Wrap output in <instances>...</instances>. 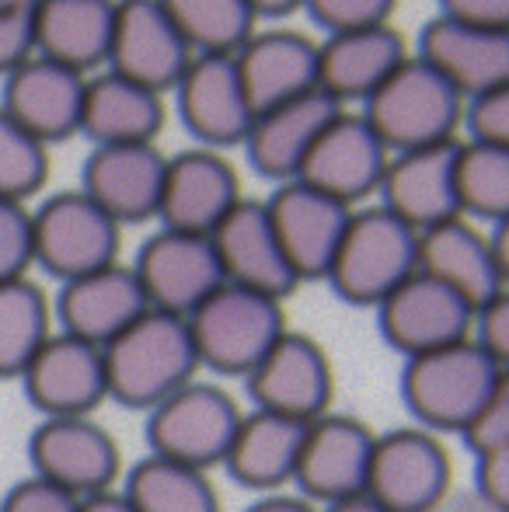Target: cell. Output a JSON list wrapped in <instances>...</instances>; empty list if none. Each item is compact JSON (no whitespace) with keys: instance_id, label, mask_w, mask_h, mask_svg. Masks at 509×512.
Here are the masks:
<instances>
[{"instance_id":"cell-48","label":"cell","mask_w":509,"mask_h":512,"mask_svg":"<svg viewBox=\"0 0 509 512\" xmlns=\"http://www.w3.org/2000/svg\"><path fill=\"white\" fill-rule=\"evenodd\" d=\"M433 512H499V509H492L478 492H457V495L450 492L447 499L440 502V509H433Z\"/></svg>"},{"instance_id":"cell-7","label":"cell","mask_w":509,"mask_h":512,"mask_svg":"<svg viewBox=\"0 0 509 512\" xmlns=\"http://www.w3.org/2000/svg\"><path fill=\"white\" fill-rule=\"evenodd\" d=\"M35 265L60 283L119 262L123 227L84 192H60L32 213Z\"/></svg>"},{"instance_id":"cell-17","label":"cell","mask_w":509,"mask_h":512,"mask_svg":"<svg viewBox=\"0 0 509 512\" xmlns=\"http://www.w3.org/2000/svg\"><path fill=\"white\" fill-rule=\"evenodd\" d=\"M464 140V136H461ZM461 140L391 154L381 182V206L412 230H429L461 213L457 196V154Z\"/></svg>"},{"instance_id":"cell-39","label":"cell","mask_w":509,"mask_h":512,"mask_svg":"<svg viewBox=\"0 0 509 512\" xmlns=\"http://www.w3.org/2000/svg\"><path fill=\"white\" fill-rule=\"evenodd\" d=\"M398 0H304V11L325 28L328 35L353 32V28L384 25L391 21Z\"/></svg>"},{"instance_id":"cell-33","label":"cell","mask_w":509,"mask_h":512,"mask_svg":"<svg viewBox=\"0 0 509 512\" xmlns=\"http://www.w3.org/2000/svg\"><path fill=\"white\" fill-rule=\"evenodd\" d=\"M119 492L136 512H220L210 474L150 453L126 474Z\"/></svg>"},{"instance_id":"cell-12","label":"cell","mask_w":509,"mask_h":512,"mask_svg":"<svg viewBox=\"0 0 509 512\" xmlns=\"http://www.w3.org/2000/svg\"><path fill=\"white\" fill-rule=\"evenodd\" d=\"M255 408L272 415L314 422L328 415L335 394V373L328 352L311 335L286 331L265 359L245 377Z\"/></svg>"},{"instance_id":"cell-46","label":"cell","mask_w":509,"mask_h":512,"mask_svg":"<svg viewBox=\"0 0 509 512\" xmlns=\"http://www.w3.org/2000/svg\"><path fill=\"white\" fill-rule=\"evenodd\" d=\"M436 7H440L436 14H443V18L509 32V0H436Z\"/></svg>"},{"instance_id":"cell-51","label":"cell","mask_w":509,"mask_h":512,"mask_svg":"<svg viewBox=\"0 0 509 512\" xmlns=\"http://www.w3.org/2000/svg\"><path fill=\"white\" fill-rule=\"evenodd\" d=\"M255 7L258 18H286V14L300 11L304 0H248Z\"/></svg>"},{"instance_id":"cell-50","label":"cell","mask_w":509,"mask_h":512,"mask_svg":"<svg viewBox=\"0 0 509 512\" xmlns=\"http://www.w3.org/2000/svg\"><path fill=\"white\" fill-rule=\"evenodd\" d=\"M492 241V251H496V262H499V272H503V283L509 286V220L496 223L489 234Z\"/></svg>"},{"instance_id":"cell-19","label":"cell","mask_w":509,"mask_h":512,"mask_svg":"<svg viewBox=\"0 0 509 512\" xmlns=\"http://www.w3.org/2000/svg\"><path fill=\"white\" fill-rule=\"evenodd\" d=\"M178 91V112L189 133L210 147H234L252 133L255 108L241 84L238 60L227 53H199L185 67Z\"/></svg>"},{"instance_id":"cell-32","label":"cell","mask_w":509,"mask_h":512,"mask_svg":"<svg viewBox=\"0 0 509 512\" xmlns=\"http://www.w3.org/2000/svg\"><path fill=\"white\" fill-rule=\"evenodd\" d=\"M164 122L161 95L136 81H126L119 74H102L88 81L84 91L81 129L98 143H150Z\"/></svg>"},{"instance_id":"cell-3","label":"cell","mask_w":509,"mask_h":512,"mask_svg":"<svg viewBox=\"0 0 509 512\" xmlns=\"http://www.w3.org/2000/svg\"><path fill=\"white\" fill-rule=\"evenodd\" d=\"M499 366L475 338L405 359L401 398L408 415L429 432H464L499 380Z\"/></svg>"},{"instance_id":"cell-5","label":"cell","mask_w":509,"mask_h":512,"mask_svg":"<svg viewBox=\"0 0 509 512\" xmlns=\"http://www.w3.org/2000/svg\"><path fill=\"white\" fill-rule=\"evenodd\" d=\"M192 342L203 370L220 377H241L255 370L265 352L286 335L283 300L245 286L224 283L206 304H199L189 317Z\"/></svg>"},{"instance_id":"cell-10","label":"cell","mask_w":509,"mask_h":512,"mask_svg":"<svg viewBox=\"0 0 509 512\" xmlns=\"http://www.w3.org/2000/svg\"><path fill=\"white\" fill-rule=\"evenodd\" d=\"M387 161H391V150L370 129V122L353 108H342L314 140L307 161L300 164L297 182L356 209L381 192Z\"/></svg>"},{"instance_id":"cell-42","label":"cell","mask_w":509,"mask_h":512,"mask_svg":"<svg viewBox=\"0 0 509 512\" xmlns=\"http://www.w3.org/2000/svg\"><path fill=\"white\" fill-rule=\"evenodd\" d=\"M81 502L77 495L63 492V488L49 485L42 478H25L4 495L0 502V512H81Z\"/></svg>"},{"instance_id":"cell-41","label":"cell","mask_w":509,"mask_h":512,"mask_svg":"<svg viewBox=\"0 0 509 512\" xmlns=\"http://www.w3.org/2000/svg\"><path fill=\"white\" fill-rule=\"evenodd\" d=\"M464 133H468V140L509 150V81L489 95L471 98L464 108Z\"/></svg>"},{"instance_id":"cell-30","label":"cell","mask_w":509,"mask_h":512,"mask_svg":"<svg viewBox=\"0 0 509 512\" xmlns=\"http://www.w3.org/2000/svg\"><path fill=\"white\" fill-rule=\"evenodd\" d=\"M35 56L88 74L109 63L116 0H35Z\"/></svg>"},{"instance_id":"cell-34","label":"cell","mask_w":509,"mask_h":512,"mask_svg":"<svg viewBox=\"0 0 509 512\" xmlns=\"http://www.w3.org/2000/svg\"><path fill=\"white\" fill-rule=\"evenodd\" d=\"M53 338L46 293L32 279L0 283V380L28 370L42 345Z\"/></svg>"},{"instance_id":"cell-22","label":"cell","mask_w":509,"mask_h":512,"mask_svg":"<svg viewBox=\"0 0 509 512\" xmlns=\"http://www.w3.org/2000/svg\"><path fill=\"white\" fill-rule=\"evenodd\" d=\"M210 241L217 248L227 283L276 300L290 297L300 286V279L293 276L290 262L283 255V244L272 230L269 209L258 199H241L210 234Z\"/></svg>"},{"instance_id":"cell-6","label":"cell","mask_w":509,"mask_h":512,"mask_svg":"<svg viewBox=\"0 0 509 512\" xmlns=\"http://www.w3.org/2000/svg\"><path fill=\"white\" fill-rule=\"evenodd\" d=\"M238 425L241 408L224 387L192 380L147 411L143 436H147L150 457L210 471L227 460Z\"/></svg>"},{"instance_id":"cell-16","label":"cell","mask_w":509,"mask_h":512,"mask_svg":"<svg viewBox=\"0 0 509 512\" xmlns=\"http://www.w3.org/2000/svg\"><path fill=\"white\" fill-rule=\"evenodd\" d=\"M192 49L161 7V0H119L112 28V74L136 81L150 91H168L182 81Z\"/></svg>"},{"instance_id":"cell-52","label":"cell","mask_w":509,"mask_h":512,"mask_svg":"<svg viewBox=\"0 0 509 512\" xmlns=\"http://www.w3.org/2000/svg\"><path fill=\"white\" fill-rule=\"evenodd\" d=\"M321 512H387L381 502H374L367 492H360V495H349V499H339V502H332V506H325Z\"/></svg>"},{"instance_id":"cell-11","label":"cell","mask_w":509,"mask_h":512,"mask_svg":"<svg viewBox=\"0 0 509 512\" xmlns=\"http://www.w3.org/2000/svg\"><path fill=\"white\" fill-rule=\"evenodd\" d=\"M133 272L140 279L150 310L178 317H189L227 283L210 237L182 234V230L168 227L143 244Z\"/></svg>"},{"instance_id":"cell-47","label":"cell","mask_w":509,"mask_h":512,"mask_svg":"<svg viewBox=\"0 0 509 512\" xmlns=\"http://www.w3.org/2000/svg\"><path fill=\"white\" fill-rule=\"evenodd\" d=\"M245 512H321V509H314V502L297 499V495H265V499H258Z\"/></svg>"},{"instance_id":"cell-44","label":"cell","mask_w":509,"mask_h":512,"mask_svg":"<svg viewBox=\"0 0 509 512\" xmlns=\"http://www.w3.org/2000/svg\"><path fill=\"white\" fill-rule=\"evenodd\" d=\"M35 56L32 11H0V74H14Z\"/></svg>"},{"instance_id":"cell-29","label":"cell","mask_w":509,"mask_h":512,"mask_svg":"<svg viewBox=\"0 0 509 512\" xmlns=\"http://www.w3.org/2000/svg\"><path fill=\"white\" fill-rule=\"evenodd\" d=\"M234 60L255 115L307 91H318V42L297 28L255 32L234 53Z\"/></svg>"},{"instance_id":"cell-14","label":"cell","mask_w":509,"mask_h":512,"mask_svg":"<svg viewBox=\"0 0 509 512\" xmlns=\"http://www.w3.org/2000/svg\"><path fill=\"white\" fill-rule=\"evenodd\" d=\"M374 439L370 425L353 415L328 411L314 418L304 432L293 485L304 492L307 502H321V506L367 492Z\"/></svg>"},{"instance_id":"cell-49","label":"cell","mask_w":509,"mask_h":512,"mask_svg":"<svg viewBox=\"0 0 509 512\" xmlns=\"http://www.w3.org/2000/svg\"><path fill=\"white\" fill-rule=\"evenodd\" d=\"M81 512H136V509L129 506L126 495L119 492V488H109V492L84 499V502H81Z\"/></svg>"},{"instance_id":"cell-25","label":"cell","mask_w":509,"mask_h":512,"mask_svg":"<svg viewBox=\"0 0 509 512\" xmlns=\"http://www.w3.org/2000/svg\"><path fill=\"white\" fill-rule=\"evenodd\" d=\"M84 91H88L84 74L46 60V56H32L14 74H7L4 105L0 108L21 129H28L35 140L49 143L81 129Z\"/></svg>"},{"instance_id":"cell-9","label":"cell","mask_w":509,"mask_h":512,"mask_svg":"<svg viewBox=\"0 0 509 512\" xmlns=\"http://www.w3.org/2000/svg\"><path fill=\"white\" fill-rule=\"evenodd\" d=\"M32 474L77 499H91L116 488L123 453L105 425L95 418H42L28 439Z\"/></svg>"},{"instance_id":"cell-26","label":"cell","mask_w":509,"mask_h":512,"mask_svg":"<svg viewBox=\"0 0 509 512\" xmlns=\"http://www.w3.org/2000/svg\"><path fill=\"white\" fill-rule=\"evenodd\" d=\"M339 112L342 105L335 98H328L321 88L258 112L252 133L245 140L252 168L276 185L293 182L300 175V164L311 154L314 140L321 136V129Z\"/></svg>"},{"instance_id":"cell-24","label":"cell","mask_w":509,"mask_h":512,"mask_svg":"<svg viewBox=\"0 0 509 512\" xmlns=\"http://www.w3.org/2000/svg\"><path fill=\"white\" fill-rule=\"evenodd\" d=\"M164 171L168 157L154 143H112L88 157L81 192L102 206L119 227L140 223L161 209Z\"/></svg>"},{"instance_id":"cell-45","label":"cell","mask_w":509,"mask_h":512,"mask_svg":"<svg viewBox=\"0 0 509 512\" xmlns=\"http://www.w3.org/2000/svg\"><path fill=\"white\" fill-rule=\"evenodd\" d=\"M475 492L489 502L492 509L509 512V446L489 450L475 457Z\"/></svg>"},{"instance_id":"cell-20","label":"cell","mask_w":509,"mask_h":512,"mask_svg":"<svg viewBox=\"0 0 509 512\" xmlns=\"http://www.w3.org/2000/svg\"><path fill=\"white\" fill-rule=\"evenodd\" d=\"M419 60L440 70L464 102L489 95L499 84L509 81V32L506 28L464 25V21L433 14L419 28L412 49Z\"/></svg>"},{"instance_id":"cell-28","label":"cell","mask_w":509,"mask_h":512,"mask_svg":"<svg viewBox=\"0 0 509 512\" xmlns=\"http://www.w3.org/2000/svg\"><path fill=\"white\" fill-rule=\"evenodd\" d=\"M147 310L150 304L143 297L136 272L119 262L63 283L60 300H56L63 335H74L88 345H98V349H105L112 338L123 335Z\"/></svg>"},{"instance_id":"cell-23","label":"cell","mask_w":509,"mask_h":512,"mask_svg":"<svg viewBox=\"0 0 509 512\" xmlns=\"http://www.w3.org/2000/svg\"><path fill=\"white\" fill-rule=\"evenodd\" d=\"M241 199L238 171L224 157L213 150H185L168 161L157 216L168 230L210 237Z\"/></svg>"},{"instance_id":"cell-27","label":"cell","mask_w":509,"mask_h":512,"mask_svg":"<svg viewBox=\"0 0 509 512\" xmlns=\"http://www.w3.org/2000/svg\"><path fill=\"white\" fill-rule=\"evenodd\" d=\"M419 272L450 286L457 297L475 307V314L506 290L489 234L478 230V223L468 216H454V220L422 230Z\"/></svg>"},{"instance_id":"cell-40","label":"cell","mask_w":509,"mask_h":512,"mask_svg":"<svg viewBox=\"0 0 509 512\" xmlns=\"http://www.w3.org/2000/svg\"><path fill=\"white\" fill-rule=\"evenodd\" d=\"M461 436L475 457H482V453H489V450H499V446H509V370L499 373L489 401H485L482 411L475 415V422H471Z\"/></svg>"},{"instance_id":"cell-13","label":"cell","mask_w":509,"mask_h":512,"mask_svg":"<svg viewBox=\"0 0 509 512\" xmlns=\"http://www.w3.org/2000/svg\"><path fill=\"white\" fill-rule=\"evenodd\" d=\"M377 328L384 342L405 359L443 349L475 331V307L440 279L415 272L387 300L377 304Z\"/></svg>"},{"instance_id":"cell-18","label":"cell","mask_w":509,"mask_h":512,"mask_svg":"<svg viewBox=\"0 0 509 512\" xmlns=\"http://www.w3.org/2000/svg\"><path fill=\"white\" fill-rule=\"evenodd\" d=\"M21 384L42 418H88L109 398V373L98 345L53 335L21 373Z\"/></svg>"},{"instance_id":"cell-36","label":"cell","mask_w":509,"mask_h":512,"mask_svg":"<svg viewBox=\"0 0 509 512\" xmlns=\"http://www.w3.org/2000/svg\"><path fill=\"white\" fill-rule=\"evenodd\" d=\"M457 196L468 220H509V150L492 143L461 140L457 154Z\"/></svg>"},{"instance_id":"cell-35","label":"cell","mask_w":509,"mask_h":512,"mask_svg":"<svg viewBox=\"0 0 509 512\" xmlns=\"http://www.w3.org/2000/svg\"><path fill=\"white\" fill-rule=\"evenodd\" d=\"M192 53L234 56L255 35V7L248 0H161Z\"/></svg>"},{"instance_id":"cell-2","label":"cell","mask_w":509,"mask_h":512,"mask_svg":"<svg viewBox=\"0 0 509 512\" xmlns=\"http://www.w3.org/2000/svg\"><path fill=\"white\" fill-rule=\"evenodd\" d=\"M464 108L468 102L461 91L412 53L381 84V91L360 105V115L391 154H401V150L461 140Z\"/></svg>"},{"instance_id":"cell-8","label":"cell","mask_w":509,"mask_h":512,"mask_svg":"<svg viewBox=\"0 0 509 512\" xmlns=\"http://www.w3.org/2000/svg\"><path fill=\"white\" fill-rule=\"evenodd\" d=\"M454 464L429 429H394L374 439L367 495L387 512H433L450 495Z\"/></svg>"},{"instance_id":"cell-21","label":"cell","mask_w":509,"mask_h":512,"mask_svg":"<svg viewBox=\"0 0 509 512\" xmlns=\"http://www.w3.org/2000/svg\"><path fill=\"white\" fill-rule=\"evenodd\" d=\"M408 56V39L391 21L335 32L318 42V88L342 108L363 105Z\"/></svg>"},{"instance_id":"cell-15","label":"cell","mask_w":509,"mask_h":512,"mask_svg":"<svg viewBox=\"0 0 509 512\" xmlns=\"http://www.w3.org/2000/svg\"><path fill=\"white\" fill-rule=\"evenodd\" d=\"M265 209H269L272 230H276L279 244H283V255L290 262L293 276L300 283L325 279L353 209L342 206L339 199L325 196V192L311 189V185L297 182V178L276 185Z\"/></svg>"},{"instance_id":"cell-1","label":"cell","mask_w":509,"mask_h":512,"mask_svg":"<svg viewBox=\"0 0 509 512\" xmlns=\"http://www.w3.org/2000/svg\"><path fill=\"white\" fill-rule=\"evenodd\" d=\"M109 398L123 408L150 411L203 370L189 321L164 310H147L102 349Z\"/></svg>"},{"instance_id":"cell-53","label":"cell","mask_w":509,"mask_h":512,"mask_svg":"<svg viewBox=\"0 0 509 512\" xmlns=\"http://www.w3.org/2000/svg\"><path fill=\"white\" fill-rule=\"evenodd\" d=\"M35 0H0V11H32Z\"/></svg>"},{"instance_id":"cell-31","label":"cell","mask_w":509,"mask_h":512,"mask_svg":"<svg viewBox=\"0 0 509 512\" xmlns=\"http://www.w3.org/2000/svg\"><path fill=\"white\" fill-rule=\"evenodd\" d=\"M311 422L272 415V411L255 408L252 415H241V425L234 432V443L227 450V474L241 488L276 495L283 485H290L297 474L300 446Z\"/></svg>"},{"instance_id":"cell-37","label":"cell","mask_w":509,"mask_h":512,"mask_svg":"<svg viewBox=\"0 0 509 512\" xmlns=\"http://www.w3.org/2000/svg\"><path fill=\"white\" fill-rule=\"evenodd\" d=\"M46 171V143L35 140L0 108V199L25 203L35 189H42Z\"/></svg>"},{"instance_id":"cell-43","label":"cell","mask_w":509,"mask_h":512,"mask_svg":"<svg viewBox=\"0 0 509 512\" xmlns=\"http://www.w3.org/2000/svg\"><path fill=\"white\" fill-rule=\"evenodd\" d=\"M471 338L489 352V359L499 370H509V286L475 314Z\"/></svg>"},{"instance_id":"cell-4","label":"cell","mask_w":509,"mask_h":512,"mask_svg":"<svg viewBox=\"0 0 509 512\" xmlns=\"http://www.w3.org/2000/svg\"><path fill=\"white\" fill-rule=\"evenodd\" d=\"M415 272H419V230L377 203L353 209L325 279L339 300L377 310V304Z\"/></svg>"},{"instance_id":"cell-38","label":"cell","mask_w":509,"mask_h":512,"mask_svg":"<svg viewBox=\"0 0 509 512\" xmlns=\"http://www.w3.org/2000/svg\"><path fill=\"white\" fill-rule=\"evenodd\" d=\"M32 265H35L32 213L25 209V203L0 199V283L28 279Z\"/></svg>"}]
</instances>
